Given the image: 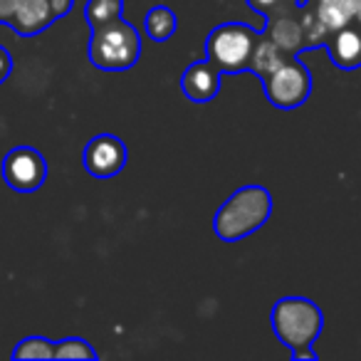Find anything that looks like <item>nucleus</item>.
Segmentation results:
<instances>
[{"label":"nucleus","instance_id":"f257e3e1","mask_svg":"<svg viewBox=\"0 0 361 361\" xmlns=\"http://www.w3.org/2000/svg\"><path fill=\"white\" fill-rule=\"evenodd\" d=\"M272 331L277 341L292 351L295 361H317L314 341L319 339L324 314L307 297H282L272 307Z\"/></svg>","mask_w":361,"mask_h":361},{"label":"nucleus","instance_id":"f03ea898","mask_svg":"<svg viewBox=\"0 0 361 361\" xmlns=\"http://www.w3.org/2000/svg\"><path fill=\"white\" fill-rule=\"evenodd\" d=\"M272 216V196L265 186H243L218 208L213 231L223 243H235L257 233Z\"/></svg>","mask_w":361,"mask_h":361},{"label":"nucleus","instance_id":"7ed1b4c3","mask_svg":"<svg viewBox=\"0 0 361 361\" xmlns=\"http://www.w3.org/2000/svg\"><path fill=\"white\" fill-rule=\"evenodd\" d=\"M90 62L102 72H126L141 57V35L129 20L116 18L90 30Z\"/></svg>","mask_w":361,"mask_h":361},{"label":"nucleus","instance_id":"20e7f679","mask_svg":"<svg viewBox=\"0 0 361 361\" xmlns=\"http://www.w3.org/2000/svg\"><path fill=\"white\" fill-rule=\"evenodd\" d=\"M257 32L243 23H223L213 27L206 37V57L221 70V75H238L250 70V57L255 50Z\"/></svg>","mask_w":361,"mask_h":361},{"label":"nucleus","instance_id":"39448f33","mask_svg":"<svg viewBox=\"0 0 361 361\" xmlns=\"http://www.w3.org/2000/svg\"><path fill=\"white\" fill-rule=\"evenodd\" d=\"M262 92L270 99L272 106L277 109H297L302 106L312 94V75L305 65L290 55L265 82H262Z\"/></svg>","mask_w":361,"mask_h":361},{"label":"nucleus","instance_id":"423d86ee","mask_svg":"<svg viewBox=\"0 0 361 361\" xmlns=\"http://www.w3.org/2000/svg\"><path fill=\"white\" fill-rule=\"evenodd\" d=\"M0 173L8 188L18 193H35L47 180V161L32 146H16L3 156Z\"/></svg>","mask_w":361,"mask_h":361},{"label":"nucleus","instance_id":"0eeeda50","mask_svg":"<svg viewBox=\"0 0 361 361\" xmlns=\"http://www.w3.org/2000/svg\"><path fill=\"white\" fill-rule=\"evenodd\" d=\"M126 161H129L126 144L114 134H99L90 139L82 154V166L94 178H114L124 171Z\"/></svg>","mask_w":361,"mask_h":361},{"label":"nucleus","instance_id":"6e6552de","mask_svg":"<svg viewBox=\"0 0 361 361\" xmlns=\"http://www.w3.org/2000/svg\"><path fill=\"white\" fill-rule=\"evenodd\" d=\"M324 47L336 70L351 72L361 67V27L354 20L326 32Z\"/></svg>","mask_w":361,"mask_h":361},{"label":"nucleus","instance_id":"1a4fd4ad","mask_svg":"<svg viewBox=\"0 0 361 361\" xmlns=\"http://www.w3.org/2000/svg\"><path fill=\"white\" fill-rule=\"evenodd\" d=\"M180 92L196 104L213 102L221 92V70L211 60H196L180 75Z\"/></svg>","mask_w":361,"mask_h":361},{"label":"nucleus","instance_id":"9d476101","mask_svg":"<svg viewBox=\"0 0 361 361\" xmlns=\"http://www.w3.org/2000/svg\"><path fill=\"white\" fill-rule=\"evenodd\" d=\"M55 20L57 16L50 0H18L8 27L20 37H35L45 32Z\"/></svg>","mask_w":361,"mask_h":361},{"label":"nucleus","instance_id":"9b49d317","mask_svg":"<svg viewBox=\"0 0 361 361\" xmlns=\"http://www.w3.org/2000/svg\"><path fill=\"white\" fill-rule=\"evenodd\" d=\"M267 37H270L285 55H297L300 50H310V42H307V35H305V25L290 20V18L272 23Z\"/></svg>","mask_w":361,"mask_h":361},{"label":"nucleus","instance_id":"f8f14e48","mask_svg":"<svg viewBox=\"0 0 361 361\" xmlns=\"http://www.w3.org/2000/svg\"><path fill=\"white\" fill-rule=\"evenodd\" d=\"M356 6L351 0H317L314 3V18L324 32H331L336 27L346 25L354 20Z\"/></svg>","mask_w":361,"mask_h":361},{"label":"nucleus","instance_id":"ddd939ff","mask_svg":"<svg viewBox=\"0 0 361 361\" xmlns=\"http://www.w3.org/2000/svg\"><path fill=\"white\" fill-rule=\"evenodd\" d=\"M287 57L290 55H285L270 37H257L255 50H252V57H250V72L260 77V82H265Z\"/></svg>","mask_w":361,"mask_h":361},{"label":"nucleus","instance_id":"4468645a","mask_svg":"<svg viewBox=\"0 0 361 361\" xmlns=\"http://www.w3.org/2000/svg\"><path fill=\"white\" fill-rule=\"evenodd\" d=\"M146 25V35L154 42H166L173 37L176 27H178V20H176V13L166 6H154L144 18Z\"/></svg>","mask_w":361,"mask_h":361},{"label":"nucleus","instance_id":"2eb2a0df","mask_svg":"<svg viewBox=\"0 0 361 361\" xmlns=\"http://www.w3.org/2000/svg\"><path fill=\"white\" fill-rule=\"evenodd\" d=\"M121 13H124V0H87L85 20L92 30V27H102L121 18Z\"/></svg>","mask_w":361,"mask_h":361},{"label":"nucleus","instance_id":"dca6fc26","mask_svg":"<svg viewBox=\"0 0 361 361\" xmlns=\"http://www.w3.org/2000/svg\"><path fill=\"white\" fill-rule=\"evenodd\" d=\"M13 359H37L47 361L55 359V341L47 339V336H25L23 341H18V346L13 349Z\"/></svg>","mask_w":361,"mask_h":361},{"label":"nucleus","instance_id":"f3484780","mask_svg":"<svg viewBox=\"0 0 361 361\" xmlns=\"http://www.w3.org/2000/svg\"><path fill=\"white\" fill-rule=\"evenodd\" d=\"M55 359H99L94 346L82 336H65V339L55 341Z\"/></svg>","mask_w":361,"mask_h":361},{"label":"nucleus","instance_id":"a211bd4d","mask_svg":"<svg viewBox=\"0 0 361 361\" xmlns=\"http://www.w3.org/2000/svg\"><path fill=\"white\" fill-rule=\"evenodd\" d=\"M13 72V55L0 45V85H6V80Z\"/></svg>","mask_w":361,"mask_h":361},{"label":"nucleus","instance_id":"6ab92c4d","mask_svg":"<svg viewBox=\"0 0 361 361\" xmlns=\"http://www.w3.org/2000/svg\"><path fill=\"white\" fill-rule=\"evenodd\" d=\"M16 6L18 0H0V25H8L13 18V13H16Z\"/></svg>","mask_w":361,"mask_h":361},{"label":"nucleus","instance_id":"aec40b11","mask_svg":"<svg viewBox=\"0 0 361 361\" xmlns=\"http://www.w3.org/2000/svg\"><path fill=\"white\" fill-rule=\"evenodd\" d=\"M50 3H52V11H55L57 20H60V18H65L67 13L72 11V6H75V0H50Z\"/></svg>","mask_w":361,"mask_h":361},{"label":"nucleus","instance_id":"412c9836","mask_svg":"<svg viewBox=\"0 0 361 361\" xmlns=\"http://www.w3.org/2000/svg\"><path fill=\"white\" fill-rule=\"evenodd\" d=\"M247 3H250V8H252V11H255V13H260V16L267 20V18H270V16H267V11H270V8L275 6L277 0H247Z\"/></svg>","mask_w":361,"mask_h":361},{"label":"nucleus","instance_id":"4be33fe9","mask_svg":"<svg viewBox=\"0 0 361 361\" xmlns=\"http://www.w3.org/2000/svg\"><path fill=\"white\" fill-rule=\"evenodd\" d=\"M354 23L361 27V3H359V6H356V11H354Z\"/></svg>","mask_w":361,"mask_h":361},{"label":"nucleus","instance_id":"5701e85b","mask_svg":"<svg viewBox=\"0 0 361 361\" xmlns=\"http://www.w3.org/2000/svg\"><path fill=\"white\" fill-rule=\"evenodd\" d=\"M351 3H354V6H359V3H361V0H351Z\"/></svg>","mask_w":361,"mask_h":361}]
</instances>
